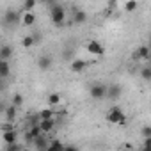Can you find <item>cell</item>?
I'll use <instances>...</instances> for the list:
<instances>
[{"label": "cell", "mask_w": 151, "mask_h": 151, "mask_svg": "<svg viewBox=\"0 0 151 151\" xmlns=\"http://www.w3.org/2000/svg\"><path fill=\"white\" fill-rule=\"evenodd\" d=\"M50 20H52V23L55 27H62L64 22H66V9H64V6L53 4L50 7Z\"/></svg>", "instance_id": "obj_1"}, {"label": "cell", "mask_w": 151, "mask_h": 151, "mask_svg": "<svg viewBox=\"0 0 151 151\" xmlns=\"http://www.w3.org/2000/svg\"><path fill=\"white\" fill-rule=\"evenodd\" d=\"M107 121L112 123V124H126L128 117L124 116V112H123L119 107H112V109H109V112H107Z\"/></svg>", "instance_id": "obj_2"}, {"label": "cell", "mask_w": 151, "mask_h": 151, "mask_svg": "<svg viewBox=\"0 0 151 151\" xmlns=\"http://www.w3.org/2000/svg\"><path fill=\"white\" fill-rule=\"evenodd\" d=\"M20 22H22V18H20V13H18V11H14V9H6V13H4V16H2V23H4L6 29L14 27V25L20 23Z\"/></svg>", "instance_id": "obj_3"}, {"label": "cell", "mask_w": 151, "mask_h": 151, "mask_svg": "<svg viewBox=\"0 0 151 151\" xmlns=\"http://www.w3.org/2000/svg\"><path fill=\"white\" fill-rule=\"evenodd\" d=\"M89 96L93 98V100H105L107 98V86L105 84H100V82H96V84H93L91 87H89Z\"/></svg>", "instance_id": "obj_4"}, {"label": "cell", "mask_w": 151, "mask_h": 151, "mask_svg": "<svg viewBox=\"0 0 151 151\" xmlns=\"http://www.w3.org/2000/svg\"><path fill=\"white\" fill-rule=\"evenodd\" d=\"M86 50H87L91 55H103V53H105V46H103L100 41H96V39H91V41L86 45Z\"/></svg>", "instance_id": "obj_5"}, {"label": "cell", "mask_w": 151, "mask_h": 151, "mask_svg": "<svg viewBox=\"0 0 151 151\" xmlns=\"http://www.w3.org/2000/svg\"><path fill=\"white\" fill-rule=\"evenodd\" d=\"M32 146H34V149H37V151H48V147H50V139L46 137V133H41L39 137L34 139Z\"/></svg>", "instance_id": "obj_6"}, {"label": "cell", "mask_w": 151, "mask_h": 151, "mask_svg": "<svg viewBox=\"0 0 151 151\" xmlns=\"http://www.w3.org/2000/svg\"><path fill=\"white\" fill-rule=\"evenodd\" d=\"M71 22L75 25H84L87 22V13L82 11V9H78V7H73V11H71Z\"/></svg>", "instance_id": "obj_7"}, {"label": "cell", "mask_w": 151, "mask_h": 151, "mask_svg": "<svg viewBox=\"0 0 151 151\" xmlns=\"http://www.w3.org/2000/svg\"><path fill=\"white\" fill-rule=\"evenodd\" d=\"M121 94H123V87H121L119 84H110V86H107V98H109V100L116 101V100L121 98Z\"/></svg>", "instance_id": "obj_8"}, {"label": "cell", "mask_w": 151, "mask_h": 151, "mask_svg": "<svg viewBox=\"0 0 151 151\" xmlns=\"http://www.w3.org/2000/svg\"><path fill=\"white\" fill-rule=\"evenodd\" d=\"M41 133H43L41 126H39V124H32V126H29V128H27V132H25V135H23V137H25V140H27L29 144H32V142H34V139H36V137H39Z\"/></svg>", "instance_id": "obj_9"}, {"label": "cell", "mask_w": 151, "mask_h": 151, "mask_svg": "<svg viewBox=\"0 0 151 151\" xmlns=\"http://www.w3.org/2000/svg\"><path fill=\"white\" fill-rule=\"evenodd\" d=\"M149 55H151V50H149V46H146V45L137 46L135 52H133V59H135V60H146V59H149Z\"/></svg>", "instance_id": "obj_10"}, {"label": "cell", "mask_w": 151, "mask_h": 151, "mask_svg": "<svg viewBox=\"0 0 151 151\" xmlns=\"http://www.w3.org/2000/svg\"><path fill=\"white\" fill-rule=\"evenodd\" d=\"M86 68H87V62L82 60V59H73L69 62V71L71 73H82V71H86Z\"/></svg>", "instance_id": "obj_11"}, {"label": "cell", "mask_w": 151, "mask_h": 151, "mask_svg": "<svg viewBox=\"0 0 151 151\" xmlns=\"http://www.w3.org/2000/svg\"><path fill=\"white\" fill-rule=\"evenodd\" d=\"M52 66H53V60H52L50 55H41V57H39L37 68H39L41 71H48V69H52Z\"/></svg>", "instance_id": "obj_12"}, {"label": "cell", "mask_w": 151, "mask_h": 151, "mask_svg": "<svg viewBox=\"0 0 151 151\" xmlns=\"http://www.w3.org/2000/svg\"><path fill=\"white\" fill-rule=\"evenodd\" d=\"M18 109L20 107H16L14 103H11L9 107H6V110H4V116H6V121H14L16 119V116H18Z\"/></svg>", "instance_id": "obj_13"}, {"label": "cell", "mask_w": 151, "mask_h": 151, "mask_svg": "<svg viewBox=\"0 0 151 151\" xmlns=\"http://www.w3.org/2000/svg\"><path fill=\"white\" fill-rule=\"evenodd\" d=\"M39 126H41V130H43V133H50L53 128H55V117H48V119H41V123H39Z\"/></svg>", "instance_id": "obj_14"}, {"label": "cell", "mask_w": 151, "mask_h": 151, "mask_svg": "<svg viewBox=\"0 0 151 151\" xmlns=\"http://www.w3.org/2000/svg\"><path fill=\"white\" fill-rule=\"evenodd\" d=\"M2 140H4L6 144L18 142V132H16V130H7V132H2Z\"/></svg>", "instance_id": "obj_15"}, {"label": "cell", "mask_w": 151, "mask_h": 151, "mask_svg": "<svg viewBox=\"0 0 151 151\" xmlns=\"http://www.w3.org/2000/svg\"><path fill=\"white\" fill-rule=\"evenodd\" d=\"M9 73H11V68H9V60H4V59H0V78L6 80L9 77Z\"/></svg>", "instance_id": "obj_16"}, {"label": "cell", "mask_w": 151, "mask_h": 151, "mask_svg": "<svg viewBox=\"0 0 151 151\" xmlns=\"http://www.w3.org/2000/svg\"><path fill=\"white\" fill-rule=\"evenodd\" d=\"M11 57H13V48L9 45H2V46H0V59L9 60Z\"/></svg>", "instance_id": "obj_17"}, {"label": "cell", "mask_w": 151, "mask_h": 151, "mask_svg": "<svg viewBox=\"0 0 151 151\" xmlns=\"http://www.w3.org/2000/svg\"><path fill=\"white\" fill-rule=\"evenodd\" d=\"M36 23V16L32 14V11H29V13H23V16H22V25H25V27H30V25H34Z\"/></svg>", "instance_id": "obj_18"}, {"label": "cell", "mask_w": 151, "mask_h": 151, "mask_svg": "<svg viewBox=\"0 0 151 151\" xmlns=\"http://www.w3.org/2000/svg\"><path fill=\"white\" fill-rule=\"evenodd\" d=\"M34 45H36L34 34H29V36H25V37L22 39V46H23V48H30V46H34Z\"/></svg>", "instance_id": "obj_19"}, {"label": "cell", "mask_w": 151, "mask_h": 151, "mask_svg": "<svg viewBox=\"0 0 151 151\" xmlns=\"http://www.w3.org/2000/svg\"><path fill=\"white\" fill-rule=\"evenodd\" d=\"M59 103H60V94H59V93H52V94H48V105H50V107L55 109Z\"/></svg>", "instance_id": "obj_20"}, {"label": "cell", "mask_w": 151, "mask_h": 151, "mask_svg": "<svg viewBox=\"0 0 151 151\" xmlns=\"http://www.w3.org/2000/svg\"><path fill=\"white\" fill-rule=\"evenodd\" d=\"M36 4H37V0H23L22 11H23V13H29V11H32V9L36 7Z\"/></svg>", "instance_id": "obj_21"}, {"label": "cell", "mask_w": 151, "mask_h": 151, "mask_svg": "<svg viewBox=\"0 0 151 151\" xmlns=\"http://www.w3.org/2000/svg\"><path fill=\"white\" fill-rule=\"evenodd\" d=\"M140 78L146 82H151V66H142L140 69Z\"/></svg>", "instance_id": "obj_22"}, {"label": "cell", "mask_w": 151, "mask_h": 151, "mask_svg": "<svg viewBox=\"0 0 151 151\" xmlns=\"http://www.w3.org/2000/svg\"><path fill=\"white\" fill-rule=\"evenodd\" d=\"M53 149H66V146L59 140V139H55V140H52L50 142V147H48V151H53Z\"/></svg>", "instance_id": "obj_23"}, {"label": "cell", "mask_w": 151, "mask_h": 151, "mask_svg": "<svg viewBox=\"0 0 151 151\" xmlns=\"http://www.w3.org/2000/svg\"><path fill=\"white\" fill-rule=\"evenodd\" d=\"M137 6H139V4H137V0H128V2L124 4V9H126L128 13H133V11L137 9Z\"/></svg>", "instance_id": "obj_24"}, {"label": "cell", "mask_w": 151, "mask_h": 151, "mask_svg": "<svg viewBox=\"0 0 151 151\" xmlns=\"http://www.w3.org/2000/svg\"><path fill=\"white\" fill-rule=\"evenodd\" d=\"M11 103H14L16 107H22L23 105V96L20 94V93H14V96H13V101Z\"/></svg>", "instance_id": "obj_25"}, {"label": "cell", "mask_w": 151, "mask_h": 151, "mask_svg": "<svg viewBox=\"0 0 151 151\" xmlns=\"http://www.w3.org/2000/svg\"><path fill=\"white\" fill-rule=\"evenodd\" d=\"M62 59H64L66 62H71V60H73V50H71V48H66L64 53H62Z\"/></svg>", "instance_id": "obj_26"}, {"label": "cell", "mask_w": 151, "mask_h": 151, "mask_svg": "<svg viewBox=\"0 0 151 151\" xmlns=\"http://www.w3.org/2000/svg\"><path fill=\"white\" fill-rule=\"evenodd\" d=\"M53 109V107H52ZM52 109H45V110H41L39 112V116H41V119H48V117H53V110Z\"/></svg>", "instance_id": "obj_27"}, {"label": "cell", "mask_w": 151, "mask_h": 151, "mask_svg": "<svg viewBox=\"0 0 151 151\" xmlns=\"http://www.w3.org/2000/svg\"><path fill=\"white\" fill-rule=\"evenodd\" d=\"M140 135H142V139L151 137V126H149V124H144V126L140 128Z\"/></svg>", "instance_id": "obj_28"}, {"label": "cell", "mask_w": 151, "mask_h": 151, "mask_svg": "<svg viewBox=\"0 0 151 151\" xmlns=\"http://www.w3.org/2000/svg\"><path fill=\"white\" fill-rule=\"evenodd\" d=\"M142 149L144 151H151V137L142 139Z\"/></svg>", "instance_id": "obj_29"}, {"label": "cell", "mask_w": 151, "mask_h": 151, "mask_svg": "<svg viewBox=\"0 0 151 151\" xmlns=\"http://www.w3.org/2000/svg\"><path fill=\"white\" fill-rule=\"evenodd\" d=\"M7 151H20L22 149V146L18 144V142H13V144H7V147H6Z\"/></svg>", "instance_id": "obj_30"}, {"label": "cell", "mask_w": 151, "mask_h": 151, "mask_svg": "<svg viewBox=\"0 0 151 151\" xmlns=\"http://www.w3.org/2000/svg\"><path fill=\"white\" fill-rule=\"evenodd\" d=\"M7 130H14V124H13L11 121L4 123V124H2V128H0V132H7Z\"/></svg>", "instance_id": "obj_31"}, {"label": "cell", "mask_w": 151, "mask_h": 151, "mask_svg": "<svg viewBox=\"0 0 151 151\" xmlns=\"http://www.w3.org/2000/svg\"><path fill=\"white\" fill-rule=\"evenodd\" d=\"M39 4H50V6H53V0H37Z\"/></svg>", "instance_id": "obj_32"}, {"label": "cell", "mask_w": 151, "mask_h": 151, "mask_svg": "<svg viewBox=\"0 0 151 151\" xmlns=\"http://www.w3.org/2000/svg\"><path fill=\"white\" fill-rule=\"evenodd\" d=\"M117 4V0H109V7H114Z\"/></svg>", "instance_id": "obj_33"}, {"label": "cell", "mask_w": 151, "mask_h": 151, "mask_svg": "<svg viewBox=\"0 0 151 151\" xmlns=\"http://www.w3.org/2000/svg\"><path fill=\"white\" fill-rule=\"evenodd\" d=\"M149 45H151V32H149Z\"/></svg>", "instance_id": "obj_34"}]
</instances>
